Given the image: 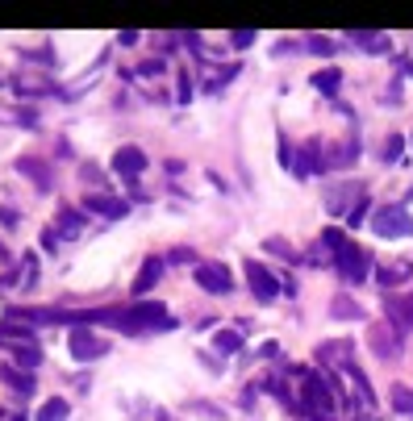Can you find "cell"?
I'll list each match as a JSON object with an SVG mask.
<instances>
[{
    "label": "cell",
    "mask_w": 413,
    "mask_h": 421,
    "mask_svg": "<svg viewBox=\"0 0 413 421\" xmlns=\"http://www.w3.org/2000/svg\"><path fill=\"white\" fill-rule=\"evenodd\" d=\"M401 146H405V138H388V146H384V163H397V159H401Z\"/></svg>",
    "instance_id": "obj_20"
},
{
    "label": "cell",
    "mask_w": 413,
    "mask_h": 421,
    "mask_svg": "<svg viewBox=\"0 0 413 421\" xmlns=\"http://www.w3.org/2000/svg\"><path fill=\"white\" fill-rule=\"evenodd\" d=\"M213 346H217L222 355H234V350L242 346V338H238L234 329H217V338H213Z\"/></svg>",
    "instance_id": "obj_15"
},
{
    "label": "cell",
    "mask_w": 413,
    "mask_h": 421,
    "mask_svg": "<svg viewBox=\"0 0 413 421\" xmlns=\"http://www.w3.org/2000/svg\"><path fill=\"white\" fill-rule=\"evenodd\" d=\"M413 276V267L409 263H405V259H401V263H388V267H380V288H397V283H405Z\"/></svg>",
    "instance_id": "obj_9"
},
{
    "label": "cell",
    "mask_w": 413,
    "mask_h": 421,
    "mask_svg": "<svg viewBox=\"0 0 413 421\" xmlns=\"http://www.w3.org/2000/svg\"><path fill=\"white\" fill-rule=\"evenodd\" d=\"M338 80H342V75H338V71H334V67H325V71H318V75H313V84H318L321 92H338Z\"/></svg>",
    "instance_id": "obj_16"
},
{
    "label": "cell",
    "mask_w": 413,
    "mask_h": 421,
    "mask_svg": "<svg viewBox=\"0 0 413 421\" xmlns=\"http://www.w3.org/2000/svg\"><path fill=\"white\" fill-rule=\"evenodd\" d=\"M196 283H200L205 292H229V288H234V280H229V271L222 263H200V267H196Z\"/></svg>",
    "instance_id": "obj_4"
},
{
    "label": "cell",
    "mask_w": 413,
    "mask_h": 421,
    "mask_svg": "<svg viewBox=\"0 0 413 421\" xmlns=\"http://www.w3.org/2000/svg\"><path fill=\"white\" fill-rule=\"evenodd\" d=\"M330 313H334L338 322H355V317H364V309H359L355 300H347V296H334V305H330Z\"/></svg>",
    "instance_id": "obj_12"
},
{
    "label": "cell",
    "mask_w": 413,
    "mask_h": 421,
    "mask_svg": "<svg viewBox=\"0 0 413 421\" xmlns=\"http://www.w3.org/2000/svg\"><path fill=\"white\" fill-rule=\"evenodd\" d=\"M309 50H313V54H334V42H330V38H313Z\"/></svg>",
    "instance_id": "obj_21"
},
{
    "label": "cell",
    "mask_w": 413,
    "mask_h": 421,
    "mask_svg": "<svg viewBox=\"0 0 413 421\" xmlns=\"http://www.w3.org/2000/svg\"><path fill=\"white\" fill-rule=\"evenodd\" d=\"M371 342H376V355H380V359H384V355H388V359L397 355V346H393L397 338H393V334H388L384 326H376V329H371Z\"/></svg>",
    "instance_id": "obj_14"
},
{
    "label": "cell",
    "mask_w": 413,
    "mask_h": 421,
    "mask_svg": "<svg viewBox=\"0 0 413 421\" xmlns=\"http://www.w3.org/2000/svg\"><path fill=\"white\" fill-rule=\"evenodd\" d=\"M393 405H397L401 413H413V396L405 392V388H393Z\"/></svg>",
    "instance_id": "obj_18"
},
{
    "label": "cell",
    "mask_w": 413,
    "mask_h": 421,
    "mask_svg": "<svg viewBox=\"0 0 413 421\" xmlns=\"http://www.w3.org/2000/svg\"><path fill=\"white\" fill-rule=\"evenodd\" d=\"M13 359H17L21 367H38V363H42V350H38L34 342H21V346H13Z\"/></svg>",
    "instance_id": "obj_13"
},
{
    "label": "cell",
    "mask_w": 413,
    "mask_h": 421,
    "mask_svg": "<svg viewBox=\"0 0 413 421\" xmlns=\"http://www.w3.org/2000/svg\"><path fill=\"white\" fill-rule=\"evenodd\" d=\"M371 230L380 238H409L413 234V217L401 209V205H388V209H380L376 217H371Z\"/></svg>",
    "instance_id": "obj_1"
},
{
    "label": "cell",
    "mask_w": 413,
    "mask_h": 421,
    "mask_svg": "<svg viewBox=\"0 0 413 421\" xmlns=\"http://www.w3.org/2000/svg\"><path fill=\"white\" fill-rule=\"evenodd\" d=\"M305 413H318V421L334 417V396H330V384L321 375L305 379Z\"/></svg>",
    "instance_id": "obj_2"
},
{
    "label": "cell",
    "mask_w": 413,
    "mask_h": 421,
    "mask_svg": "<svg viewBox=\"0 0 413 421\" xmlns=\"http://www.w3.org/2000/svg\"><path fill=\"white\" fill-rule=\"evenodd\" d=\"M109 346L96 338V334H88V329H71V355L76 359H100Z\"/></svg>",
    "instance_id": "obj_6"
},
{
    "label": "cell",
    "mask_w": 413,
    "mask_h": 421,
    "mask_svg": "<svg viewBox=\"0 0 413 421\" xmlns=\"http://www.w3.org/2000/svg\"><path fill=\"white\" fill-rule=\"evenodd\" d=\"M321 242H325L330 250H347V238H342V230H325V234H321Z\"/></svg>",
    "instance_id": "obj_19"
},
{
    "label": "cell",
    "mask_w": 413,
    "mask_h": 421,
    "mask_svg": "<svg viewBox=\"0 0 413 421\" xmlns=\"http://www.w3.org/2000/svg\"><path fill=\"white\" fill-rule=\"evenodd\" d=\"M246 280H251V292H255L259 300H275V296H280V283H275V276L263 263H251V259H246Z\"/></svg>",
    "instance_id": "obj_3"
},
{
    "label": "cell",
    "mask_w": 413,
    "mask_h": 421,
    "mask_svg": "<svg viewBox=\"0 0 413 421\" xmlns=\"http://www.w3.org/2000/svg\"><path fill=\"white\" fill-rule=\"evenodd\" d=\"M159 276H163V263H159V259L142 263V271H138V280H134V292H146V288H155V283H159Z\"/></svg>",
    "instance_id": "obj_10"
},
{
    "label": "cell",
    "mask_w": 413,
    "mask_h": 421,
    "mask_svg": "<svg viewBox=\"0 0 413 421\" xmlns=\"http://www.w3.org/2000/svg\"><path fill=\"white\" fill-rule=\"evenodd\" d=\"M246 42H255V30H238L234 34V47H246Z\"/></svg>",
    "instance_id": "obj_22"
},
{
    "label": "cell",
    "mask_w": 413,
    "mask_h": 421,
    "mask_svg": "<svg viewBox=\"0 0 413 421\" xmlns=\"http://www.w3.org/2000/svg\"><path fill=\"white\" fill-rule=\"evenodd\" d=\"M351 42H364L367 50H384V47H388V42H384L380 34H351Z\"/></svg>",
    "instance_id": "obj_17"
},
{
    "label": "cell",
    "mask_w": 413,
    "mask_h": 421,
    "mask_svg": "<svg viewBox=\"0 0 413 421\" xmlns=\"http://www.w3.org/2000/svg\"><path fill=\"white\" fill-rule=\"evenodd\" d=\"M84 209H88V213H100V217H126V213H130V205L117 200V196H88Z\"/></svg>",
    "instance_id": "obj_8"
},
{
    "label": "cell",
    "mask_w": 413,
    "mask_h": 421,
    "mask_svg": "<svg viewBox=\"0 0 413 421\" xmlns=\"http://www.w3.org/2000/svg\"><path fill=\"white\" fill-rule=\"evenodd\" d=\"M338 271H342L351 283L367 280V255L359 250V246H347V250H338Z\"/></svg>",
    "instance_id": "obj_5"
},
{
    "label": "cell",
    "mask_w": 413,
    "mask_h": 421,
    "mask_svg": "<svg viewBox=\"0 0 413 421\" xmlns=\"http://www.w3.org/2000/svg\"><path fill=\"white\" fill-rule=\"evenodd\" d=\"M113 167H117L121 176H138V171L146 167V154H142L138 146H117V154H113Z\"/></svg>",
    "instance_id": "obj_7"
},
{
    "label": "cell",
    "mask_w": 413,
    "mask_h": 421,
    "mask_svg": "<svg viewBox=\"0 0 413 421\" xmlns=\"http://www.w3.org/2000/svg\"><path fill=\"white\" fill-rule=\"evenodd\" d=\"M409 313H413V296H409Z\"/></svg>",
    "instance_id": "obj_23"
},
{
    "label": "cell",
    "mask_w": 413,
    "mask_h": 421,
    "mask_svg": "<svg viewBox=\"0 0 413 421\" xmlns=\"http://www.w3.org/2000/svg\"><path fill=\"white\" fill-rule=\"evenodd\" d=\"M34 421H67V401H63V396H50L42 409H38Z\"/></svg>",
    "instance_id": "obj_11"
}]
</instances>
